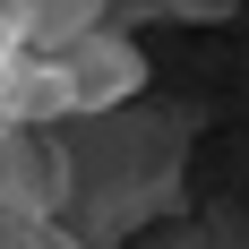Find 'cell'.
Masks as SVG:
<instances>
[{
	"mask_svg": "<svg viewBox=\"0 0 249 249\" xmlns=\"http://www.w3.org/2000/svg\"><path fill=\"white\" fill-rule=\"evenodd\" d=\"M146 95V52L138 35H121L112 18H95L86 35L69 43H43L35 52V77H26V121H112Z\"/></svg>",
	"mask_w": 249,
	"mask_h": 249,
	"instance_id": "1",
	"label": "cell"
},
{
	"mask_svg": "<svg viewBox=\"0 0 249 249\" xmlns=\"http://www.w3.org/2000/svg\"><path fill=\"white\" fill-rule=\"evenodd\" d=\"M0 18L18 26L26 43H69V35H86L103 18V0H0Z\"/></svg>",
	"mask_w": 249,
	"mask_h": 249,
	"instance_id": "3",
	"label": "cell"
},
{
	"mask_svg": "<svg viewBox=\"0 0 249 249\" xmlns=\"http://www.w3.org/2000/svg\"><path fill=\"white\" fill-rule=\"evenodd\" d=\"M69 146L52 121H0V215H69Z\"/></svg>",
	"mask_w": 249,
	"mask_h": 249,
	"instance_id": "2",
	"label": "cell"
},
{
	"mask_svg": "<svg viewBox=\"0 0 249 249\" xmlns=\"http://www.w3.org/2000/svg\"><path fill=\"white\" fill-rule=\"evenodd\" d=\"M35 52H43V43H26L18 26L0 18V121H26V77H35Z\"/></svg>",
	"mask_w": 249,
	"mask_h": 249,
	"instance_id": "4",
	"label": "cell"
},
{
	"mask_svg": "<svg viewBox=\"0 0 249 249\" xmlns=\"http://www.w3.org/2000/svg\"><path fill=\"white\" fill-rule=\"evenodd\" d=\"M0 249H95V241L69 232V215H0Z\"/></svg>",
	"mask_w": 249,
	"mask_h": 249,
	"instance_id": "5",
	"label": "cell"
}]
</instances>
